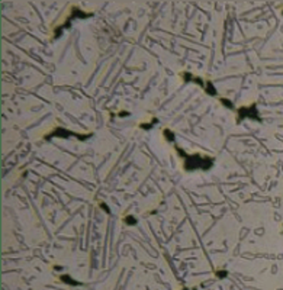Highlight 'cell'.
Listing matches in <instances>:
<instances>
[{
  "label": "cell",
  "instance_id": "cell-1",
  "mask_svg": "<svg viewBox=\"0 0 283 290\" xmlns=\"http://www.w3.org/2000/svg\"><path fill=\"white\" fill-rule=\"evenodd\" d=\"M177 152L180 154L183 160H185V170L186 171H193V170H208L213 165V158L206 155H200V154H193L189 155L186 152L177 148Z\"/></svg>",
  "mask_w": 283,
  "mask_h": 290
},
{
  "label": "cell",
  "instance_id": "cell-2",
  "mask_svg": "<svg viewBox=\"0 0 283 290\" xmlns=\"http://www.w3.org/2000/svg\"><path fill=\"white\" fill-rule=\"evenodd\" d=\"M52 136H77L79 139H86V138H90L92 134L79 135V134H76V132H71V131L64 129V128H57V129H54L51 134H48L47 136H45V139H50V138H52Z\"/></svg>",
  "mask_w": 283,
  "mask_h": 290
},
{
  "label": "cell",
  "instance_id": "cell-3",
  "mask_svg": "<svg viewBox=\"0 0 283 290\" xmlns=\"http://www.w3.org/2000/svg\"><path fill=\"white\" fill-rule=\"evenodd\" d=\"M244 118H257V110H256V105H251L248 107H241L238 109V122Z\"/></svg>",
  "mask_w": 283,
  "mask_h": 290
},
{
  "label": "cell",
  "instance_id": "cell-4",
  "mask_svg": "<svg viewBox=\"0 0 283 290\" xmlns=\"http://www.w3.org/2000/svg\"><path fill=\"white\" fill-rule=\"evenodd\" d=\"M74 10V9H73ZM76 12V10H74ZM73 12V16L68 19L67 22H65V25H63V26H60L58 29H55V36H60V34H61V31L63 29H65L67 26H70V23H71V21L73 19H76V17H90L92 16V13H81V10H77V13H74Z\"/></svg>",
  "mask_w": 283,
  "mask_h": 290
},
{
  "label": "cell",
  "instance_id": "cell-5",
  "mask_svg": "<svg viewBox=\"0 0 283 290\" xmlns=\"http://www.w3.org/2000/svg\"><path fill=\"white\" fill-rule=\"evenodd\" d=\"M61 280H63L64 283H67V284H71V286H81V283H80V282H76V280H73V277L67 276V274H63V276H61Z\"/></svg>",
  "mask_w": 283,
  "mask_h": 290
},
{
  "label": "cell",
  "instance_id": "cell-6",
  "mask_svg": "<svg viewBox=\"0 0 283 290\" xmlns=\"http://www.w3.org/2000/svg\"><path fill=\"white\" fill-rule=\"evenodd\" d=\"M123 221H125V223H127V225H137V219L134 218V216H125V219H123Z\"/></svg>",
  "mask_w": 283,
  "mask_h": 290
},
{
  "label": "cell",
  "instance_id": "cell-7",
  "mask_svg": "<svg viewBox=\"0 0 283 290\" xmlns=\"http://www.w3.org/2000/svg\"><path fill=\"white\" fill-rule=\"evenodd\" d=\"M164 136H167L169 141H174V134L170 129H164Z\"/></svg>",
  "mask_w": 283,
  "mask_h": 290
},
{
  "label": "cell",
  "instance_id": "cell-8",
  "mask_svg": "<svg viewBox=\"0 0 283 290\" xmlns=\"http://www.w3.org/2000/svg\"><path fill=\"white\" fill-rule=\"evenodd\" d=\"M216 276L219 278H225L227 276H228V271L227 270H221V271H216Z\"/></svg>",
  "mask_w": 283,
  "mask_h": 290
},
{
  "label": "cell",
  "instance_id": "cell-9",
  "mask_svg": "<svg viewBox=\"0 0 283 290\" xmlns=\"http://www.w3.org/2000/svg\"><path fill=\"white\" fill-rule=\"evenodd\" d=\"M221 102H222V103H225V106H227V107H229V109H233V110H234L233 102H229V100H227V99H221Z\"/></svg>",
  "mask_w": 283,
  "mask_h": 290
},
{
  "label": "cell",
  "instance_id": "cell-10",
  "mask_svg": "<svg viewBox=\"0 0 283 290\" xmlns=\"http://www.w3.org/2000/svg\"><path fill=\"white\" fill-rule=\"evenodd\" d=\"M100 206H102V207H103V209H105V210H106V213H110V210H109V209H108V206H106V205H103V203H102V205H100Z\"/></svg>",
  "mask_w": 283,
  "mask_h": 290
}]
</instances>
